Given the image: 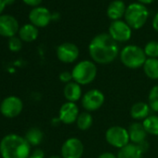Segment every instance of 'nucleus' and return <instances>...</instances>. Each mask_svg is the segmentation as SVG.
Listing matches in <instances>:
<instances>
[{
    "label": "nucleus",
    "mask_w": 158,
    "mask_h": 158,
    "mask_svg": "<svg viewBox=\"0 0 158 158\" xmlns=\"http://www.w3.org/2000/svg\"><path fill=\"white\" fill-rule=\"evenodd\" d=\"M137 145H138V147L139 148V150H140V152L142 153L146 152L148 151V149H149V143L147 142V140H144V141H142V142H140V143H139Z\"/></svg>",
    "instance_id": "nucleus-30"
},
{
    "label": "nucleus",
    "mask_w": 158,
    "mask_h": 158,
    "mask_svg": "<svg viewBox=\"0 0 158 158\" xmlns=\"http://www.w3.org/2000/svg\"><path fill=\"white\" fill-rule=\"evenodd\" d=\"M18 21L10 15L0 16V35L13 37L19 32Z\"/></svg>",
    "instance_id": "nucleus-14"
},
{
    "label": "nucleus",
    "mask_w": 158,
    "mask_h": 158,
    "mask_svg": "<svg viewBox=\"0 0 158 158\" xmlns=\"http://www.w3.org/2000/svg\"><path fill=\"white\" fill-rule=\"evenodd\" d=\"M98 158H117V156L112 152H102V154H100Z\"/></svg>",
    "instance_id": "nucleus-32"
},
{
    "label": "nucleus",
    "mask_w": 158,
    "mask_h": 158,
    "mask_svg": "<svg viewBox=\"0 0 158 158\" xmlns=\"http://www.w3.org/2000/svg\"><path fill=\"white\" fill-rule=\"evenodd\" d=\"M62 158H81L84 153V144L77 138L66 139L60 150Z\"/></svg>",
    "instance_id": "nucleus-8"
},
{
    "label": "nucleus",
    "mask_w": 158,
    "mask_h": 158,
    "mask_svg": "<svg viewBox=\"0 0 158 158\" xmlns=\"http://www.w3.org/2000/svg\"><path fill=\"white\" fill-rule=\"evenodd\" d=\"M25 139L29 142L30 145L36 146L40 144L41 141L43 140V132L39 128H36V127L30 128L26 132Z\"/></svg>",
    "instance_id": "nucleus-24"
},
{
    "label": "nucleus",
    "mask_w": 158,
    "mask_h": 158,
    "mask_svg": "<svg viewBox=\"0 0 158 158\" xmlns=\"http://www.w3.org/2000/svg\"><path fill=\"white\" fill-rule=\"evenodd\" d=\"M105 102V96L100 89H90L82 97V106L87 112H94L99 110Z\"/></svg>",
    "instance_id": "nucleus-7"
},
{
    "label": "nucleus",
    "mask_w": 158,
    "mask_h": 158,
    "mask_svg": "<svg viewBox=\"0 0 158 158\" xmlns=\"http://www.w3.org/2000/svg\"><path fill=\"white\" fill-rule=\"evenodd\" d=\"M49 158H62V157L61 156H59V155H52Z\"/></svg>",
    "instance_id": "nucleus-37"
},
{
    "label": "nucleus",
    "mask_w": 158,
    "mask_h": 158,
    "mask_svg": "<svg viewBox=\"0 0 158 158\" xmlns=\"http://www.w3.org/2000/svg\"><path fill=\"white\" fill-rule=\"evenodd\" d=\"M140 4H151L153 0H138Z\"/></svg>",
    "instance_id": "nucleus-35"
},
{
    "label": "nucleus",
    "mask_w": 158,
    "mask_h": 158,
    "mask_svg": "<svg viewBox=\"0 0 158 158\" xmlns=\"http://www.w3.org/2000/svg\"><path fill=\"white\" fill-rule=\"evenodd\" d=\"M51 19L52 16L49 10L43 7H36L29 13V20L35 27H46Z\"/></svg>",
    "instance_id": "nucleus-13"
},
{
    "label": "nucleus",
    "mask_w": 158,
    "mask_h": 158,
    "mask_svg": "<svg viewBox=\"0 0 158 158\" xmlns=\"http://www.w3.org/2000/svg\"><path fill=\"white\" fill-rule=\"evenodd\" d=\"M79 109L75 102H67L63 103L59 112V119L65 125H71L76 122L79 115Z\"/></svg>",
    "instance_id": "nucleus-12"
},
{
    "label": "nucleus",
    "mask_w": 158,
    "mask_h": 158,
    "mask_svg": "<svg viewBox=\"0 0 158 158\" xmlns=\"http://www.w3.org/2000/svg\"><path fill=\"white\" fill-rule=\"evenodd\" d=\"M60 80L62 82V83H65L68 84L72 81H73V74H72V72H68V71H64V72H61L60 73Z\"/></svg>",
    "instance_id": "nucleus-28"
},
{
    "label": "nucleus",
    "mask_w": 158,
    "mask_h": 158,
    "mask_svg": "<svg viewBox=\"0 0 158 158\" xmlns=\"http://www.w3.org/2000/svg\"><path fill=\"white\" fill-rule=\"evenodd\" d=\"M5 7H6L5 0H0V14H1V12L4 10Z\"/></svg>",
    "instance_id": "nucleus-34"
},
{
    "label": "nucleus",
    "mask_w": 158,
    "mask_h": 158,
    "mask_svg": "<svg viewBox=\"0 0 158 158\" xmlns=\"http://www.w3.org/2000/svg\"><path fill=\"white\" fill-rule=\"evenodd\" d=\"M142 152L137 144L128 143L125 147L119 149L117 152V158H141Z\"/></svg>",
    "instance_id": "nucleus-19"
},
{
    "label": "nucleus",
    "mask_w": 158,
    "mask_h": 158,
    "mask_svg": "<svg viewBox=\"0 0 158 158\" xmlns=\"http://www.w3.org/2000/svg\"><path fill=\"white\" fill-rule=\"evenodd\" d=\"M105 139L108 144L117 149H121L130 143L127 129L120 126L110 127L105 132Z\"/></svg>",
    "instance_id": "nucleus-6"
},
{
    "label": "nucleus",
    "mask_w": 158,
    "mask_h": 158,
    "mask_svg": "<svg viewBox=\"0 0 158 158\" xmlns=\"http://www.w3.org/2000/svg\"><path fill=\"white\" fill-rule=\"evenodd\" d=\"M89 52L94 62L99 64H109L113 62L119 54V47L109 34L96 35L89 45Z\"/></svg>",
    "instance_id": "nucleus-1"
},
{
    "label": "nucleus",
    "mask_w": 158,
    "mask_h": 158,
    "mask_svg": "<svg viewBox=\"0 0 158 158\" xmlns=\"http://www.w3.org/2000/svg\"><path fill=\"white\" fill-rule=\"evenodd\" d=\"M148 104L152 111L158 113V85L151 89L148 96Z\"/></svg>",
    "instance_id": "nucleus-25"
},
{
    "label": "nucleus",
    "mask_w": 158,
    "mask_h": 158,
    "mask_svg": "<svg viewBox=\"0 0 158 158\" xmlns=\"http://www.w3.org/2000/svg\"><path fill=\"white\" fill-rule=\"evenodd\" d=\"M147 60L144 50L136 45L126 46L120 51L121 62L129 69H139L142 67Z\"/></svg>",
    "instance_id": "nucleus-4"
},
{
    "label": "nucleus",
    "mask_w": 158,
    "mask_h": 158,
    "mask_svg": "<svg viewBox=\"0 0 158 158\" xmlns=\"http://www.w3.org/2000/svg\"><path fill=\"white\" fill-rule=\"evenodd\" d=\"M98 73V69L94 61L82 60L75 64L72 70L73 81L80 86H86L92 83Z\"/></svg>",
    "instance_id": "nucleus-3"
},
{
    "label": "nucleus",
    "mask_w": 158,
    "mask_h": 158,
    "mask_svg": "<svg viewBox=\"0 0 158 158\" xmlns=\"http://www.w3.org/2000/svg\"><path fill=\"white\" fill-rule=\"evenodd\" d=\"M142 125L147 134L158 136V115L150 114L146 119L142 121Z\"/></svg>",
    "instance_id": "nucleus-22"
},
{
    "label": "nucleus",
    "mask_w": 158,
    "mask_h": 158,
    "mask_svg": "<svg viewBox=\"0 0 158 158\" xmlns=\"http://www.w3.org/2000/svg\"><path fill=\"white\" fill-rule=\"evenodd\" d=\"M79 49L76 45L65 42L57 48V57L63 63H72L78 59Z\"/></svg>",
    "instance_id": "nucleus-11"
},
{
    "label": "nucleus",
    "mask_w": 158,
    "mask_h": 158,
    "mask_svg": "<svg viewBox=\"0 0 158 158\" xmlns=\"http://www.w3.org/2000/svg\"><path fill=\"white\" fill-rule=\"evenodd\" d=\"M45 153L42 150H35L30 156L29 158H44Z\"/></svg>",
    "instance_id": "nucleus-29"
},
{
    "label": "nucleus",
    "mask_w": 158,
    "mask_h": 158,
    "mask_svg": "<svg viewBox=\"0 0 158 158\" xmlns=\"http://www.w3.org/2000/svg\"><path fill=\"white\" fill-rule=\"evenodd\" d=\"M23 102L20 98L16 96H10L6 98L0 105L1 114L9 118L18 116L23 111Z\"/></svg>",
    "instance_id": "nucleus-10"
},
{
    "label": "nucleus",
    "mask_w": 158,
    "mask_h": 158,
    "mask_svg": "<svg viewBox=\"0 0 158 158\" xmlns=\"http://www.w3.org/2000/svg\"><path fill=\"white\" fill-rule=\"evenodd\" d=\"M31 145L16 134H10L4 137L0 142V153L3 158H29Z\"/></svg>",
    "instance_id": "nucleus-2"
},
{
    "label": "nucleus",
    "mask_w": 158,
    "mask_h": 158,
    "mask_svg": "<svg viewBox=\"0 0 158 158\" xmlns=\"http://www.w3.org/2000/svg\"><path fill=\"white\" fill-rule=\"evenodd\" d=\"M127 131L129 134V139H130L131 143L139 144V143L146 140L147 132H146L142 123H139V122L132 123L129 126Z\"/></svg>",
    "instance_id": "nucleus-15"
},
{
    "label": "nucleus",
    "mask_w": 158,
    "mask_h": 158,
    "mask_svg": "<svg viewBox=\"0 0 158 158\" xmlns=\"http://www.w3.org/2000/svg\"><path fill=\"white\" fill-rule=\"evenodd\" d=\"M148 16L149 12L144 5L140 3H132L126 10L125 20L130 28L138 30L145 24Z\"/></svg>",
    "instance_id": "nucleus-5"
},
{
    "label": "nucleus",
    "mask_w": 158,
    "mask_h": 158,
    "mask_svg": "<svg viewBox=\"0 0 158 158\" xmlns=\"http://www.w3.org/2000/svg\"><path fill=\"white\" fill-rule=\"evenodd\" d=\"M20 38L25 42H33L38 36V29L33 24H25L19 30Z\"/></svg>",
    "instance_id": "nucleus-21"
},
{
    "label": "nucleus",
    "mask_w": 158,
    "mask_h": 158,
    "mask_svg": "<svg viewBox=\"0 0 158 158\" xmlns=\"http://www.w3.org/2000/svg\"><path fill=\"white\" fill-rule=\"evenodd\" d=\"M76 126L77 127L80 129V130H88L91 127H92V124H93V117L91 115V114L89 112H83V113H80L77 117V120H76Z\"/></svg>",
    "instance_id": "nucleus-23"
},
{
    "label": "nucleus",
    "mask_w": 158,
    "mask_h": 158,
    "mask_svg": "<svg viewBox=\"0 0 158 158\" xmlns=\"http://www.w3.org/2000/svg\"><path fill=\"white\" fill-rule=\"evenodd\" d=\"M12 2H14V0H5V3H6V5H8V4H10V3H12Z\"/></svg>",
    "instance_id": "nucleus-36"
},
{
    "label": "nucleus",
    "mask_w": 158,
    "mask_h": 158,
    "mask_svg": "<svg viewBox=\"0 0 158 158\" xmlns=\"http://www.w3.org/2000/svg\"><path fill=\"white\" fill-rule=\"evenodd\" d=\"M126 5L121 0H114L111 2L107 8V16L114 21H118L126 13Z\"/></svg>",
    "instance_id": "nucleus-17"
},
{
    "label": "nucleus",
    "mask_w": 158,
    "mask_h": 158,
    "mask_svg": "<svg viewBox=\"0 0 158 158\" xmlns=\"http://www.w3.org/2000/svg\"><path fill=\"white\" fill-rule=\"evenodd\" d=\"M152 27L156 32H158V12L155 14V16L152 20Z\"/></svg>",
    "instance_id": "nucleus-33"
},
{
    "label": "nucleus",
    "mask_w": 158,
    "mask_h": 158,
    "mask_svg": "<svg viewBox=\"0 0 158 158\" xmlns=\"http://www.w3.org/2000/svg\"><path fill=\"white\" fill-rule=\"evenodd\" d=\"M23 1L29 5V6H32V7H37L38 5H40V3L42 2V0H23Z\"/></svg>",
    "instance_id": "nucleus-31"
},
{
    "label": "nucleus",
    "mask_w": 158,
    "mask_h": 158,
    "mask_svg": "<svg viewBox=\"0 0 158 158\" xmlns=\"http://www.w3.org/2000/svg\"><path fill=\"white\" fill-rule=\"evenodd\" d=\"M146 57L158 59V42L157 41H150L148 42L143 48Z\"/></svg>",
    "instance_id": "nucleus-26"
},
{
    "label": "nucleus",
    "mask_w": 158,
    "mask_h": 158,
    "mask_svg": "<svg viewBox=\"0 0 158 158\" xmlns=\"http://www.w3.org/2000/svg\"><path fill=\"white\" fill-rule=\"evenodd\" d=\"M22 40L21 38L19 37H10V40H9V48L11 51H14V52H17L19 51L21 48H22Z\"/></svg>",
    "instance_id": "nucleus-27"
},
{
    "label": "nucleus",
    "mask_w": 158,
    "mask_h": 158,
    "mask_svg": "<svg viewBox=\"0 0 158 158\" xmlns=\"http://www.w3.org/2000/svg\"><path fill=\"white\" fill-rule=\"evenodd\" d=\"M109 35L112 38L118 42H127L130 39L132 31L130 26L123 21H114L109 27Z\"/></svg>",
    "instance_id": "nucleus-9"
},
{
    "label": "nucleus",
    "mask_w": 158,
    "mask_h": 158,
    "mask_svg": "<svg viewBox=\"0 0 158 158\" xmlns=\"http://www.w3.org/2000/svg\"><path fill=\"white\" fill-rule=\"evenodd\" d=\"M63 95L67 102H75L82 99V89L81 86L74 81H72L65 85L63 89Z\"/></svg>",
    "instance_id": "nucleus-16"
},
{
    "label": "nucleus",
    "mask_w": 158,
    "mask_h": 158,
    "mask_svg": "<svg viewBox=\"0 0 158 158\" xmlns=\"http://www.w3.org/2000/svg\"><path fill=\"white\" fill-rule=\"evenodd\" d=\"M142 68L148 78L152 80H158V59L147 58Z\"/></svg>",
    "instance_id": "nucleus-20"
},
{
    "label": "nucleus",
    "mask_w": 158,
    "mask_h": 158,
    "mask_svg": "<svg viewBox=\"0 0 158 158\" xmlns=\"http://www.w3.org/2000/svg\"><path fill=\"white\" fill-rule=\"evenodd\" d=\"M151 108L148 103L139 102L132 105L130 109V115L134 120H144L150 115Z\"/></svg>",
    "instance_id": "nucleus-18"
}]
</instances>
